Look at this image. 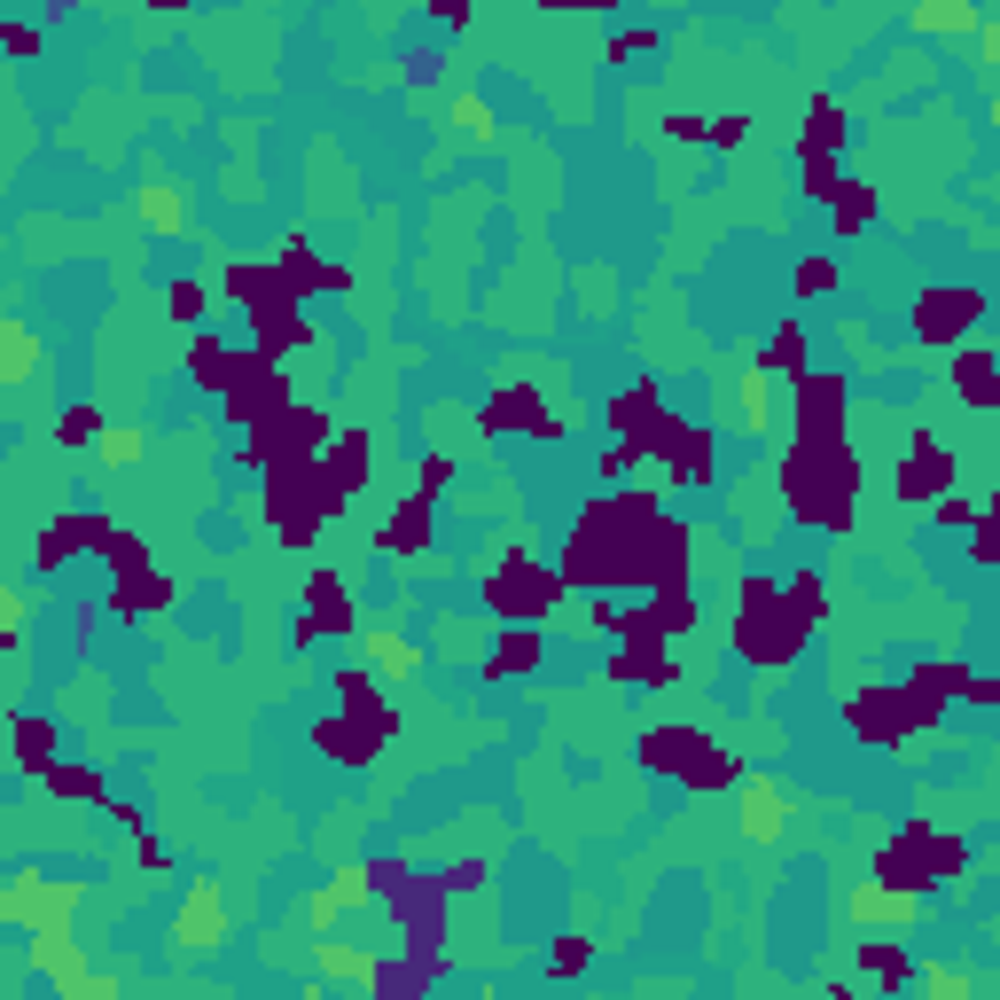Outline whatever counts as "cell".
I'll return each instance as SVG.
<instances>
[{
  "instance_id": "1",
  "label": "cell",
  "mask_w": 1000,
  "mask_h": 1000,
  "mask_svg": "<svg viewBox=\"0 0 1000 1000\" xmlns=\"http://www.w3.org/2000/svg\"><path fill=\"white\" fill-rule=\"evenodd\" d=\"M743 836H759V844L782 836V798H774V790H751V798H743Z\"/></svg>"
},
{
  "instance_id": "2",
  "label": "cell",
  "mask_w": 1000,
  "mask_h": 1000,
  "mask_svg": "<svg viewBox=\"0 0 1000 1000\" xmlns=\"http://www.w3.org/2000/svg\"><path fill=\"white\" fill-rule=\"evenodd\" d=\"M914 24H922V32H961V24H969V9H953V0H922Z\"/></svg>"
},
{
  "instance_id": "3",
  "label": "cell",
  "mask_w": 1000,
  "mask_h": 1000,
  "mask_svg": "<svg viewBox=\"0 0 1000 1000\" xmlns=\"http://www.w3.org/2000/svg\"><path fill=\"white\" fill-rule=\"evenodd\" d=\"M133 454H141L133 430H110V438H102V462H133Z\"/></svg>"
},
{
  "instance_id": "4",
  "label": "cell",
  "mask_w": 1000,
  "mask_h": 1000,
  "mask_svg": "<svg viewBox=\"0 0 1000 1000\" xmlns=\"http://www.w3.org/2000/svg\"><path fill=\"white\" fill-rule=\"evenodd\" d=\"M17 625V594H0V633H9Z\"/></svg>"
}]
</instances>
